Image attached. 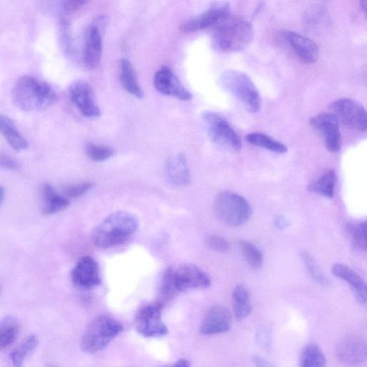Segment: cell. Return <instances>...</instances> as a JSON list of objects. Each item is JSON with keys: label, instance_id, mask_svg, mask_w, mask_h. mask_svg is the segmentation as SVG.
<instances>
[{"label": "cell", "instance_id": "1", "mask_svg": "<svg viewBox=\"0 0 367 367\" xmlns=\"http://www.w3.org/2000/svg\"><path fill=\"white\" fill-rule=\"evenodd\" d=\"M13 100L23 111H42L54 105L58 99L50 85L32 76H24L13 87Z\"/></svg>", "mask_w": 367, "mask_h": 367}, {"label": "cell", "instance_id": "2", "mask_svg": "<svg viewBox=\"0 0 367 367\" xmlns=\"http://www.w3.org/2000/svg\"><path fill=\"white\" fill-rule=\"evenodd\" d=\"M138 228L139 221L134 214L119 211L111 214L95 229L92 239L98 248L109 249L127 242Z\"/></svg>", "mask_w": 367, "mask_h": 367}, {"label": "cell", "instance_id": "3", "mask_svg": "<svg viewBox=\"0 0 367 367\" xmlns=\"http://www.w3.org/2000/svg\"><path fill=\"white\" fill-rule=\"evenodd\" d=\"M212 34V45L223 53L244 50L253 41L254 27L250 22L240 17L229 15L216 26Z\"/></svg>", "mask_w": 367, "mask_h": 367}, {"label": "cell", "instance_id": "4", "mask_svg": "<svg viewBox=\"0 0 367 367\" xmlns=\"http://www.w3.org/2000/svg\"><path fill=\"white\" fill-rule=\"evenodd\" d=\"M210 286L211 279L202 270L192 264H179L165 272L162 293L165 298H170L177 293Z\"/></svg>", "mask_w": 367, "mask_h": 367}, {"label": "cell", "instance_id": "5", "mask_svg": "<svg viewBox=\"0 0 367 367\" xmlns=\"http://www.w3.org/2000/svg\"><path fill=\"white\" fill-rule=\"evenodd\" d=\"M124 331V326L117 320L101 316L92 321L81 340V349L88 354H95L105 349Z\"/></svg>", "mask_w": 367, "mask_h": 367}, {"label": "cell", "instance_id": "6", "mask_svg": "<svg viewBox=\"0 0 367 367\" xmlns=\"http://www.w3.org/2000/svg\"><path fill=\"white\" fill-rule=\"evenodd\" d=\"M223 88L236 97L251 113L258 112L262 107L259 91L251 78L237 71L224 73L220 79Z\"/></svg>", "mask_w": 367, "mask_h": 367}, {"label": "cell", "instance_id": "7", "mask_svg": "<svg viewBox=\"0 0 367 367\" xmlns=\"http://www.w3.org/2000/svg\"><path fill=\"white\" fill-rule=\"evenodd\" d=\"M218 219L226 226L237 228L246 224L252 216V208L242 196L232 193L221 194L215 202Z\"/></svg>", "mask_w": 367, "mask_h": 367}, {"label": "cell", "instance_id": "8", "mask_svg": "<svg viewBox=\"0 0 367 367\" xmlns=\"http://www.w3.org/2000/svg\"><path fill=\"white\" fill-rule=\"evenodd\" d=\"M205 129L212 142L230 152L242 148V141L229 122L221 114L206 111L202 115Z\"/></svg>", "mask_w": 367, "mask_h": 367}, {"label": "cell", "instance_id": "9", "mask_svg": "<svg viewBox=\"0 0 367 367\" xmlns=\"http://www.w3.org/2000/svg\"><path fill=\"white\" fill-rule=\"evenodd\" d=\"M107 23L106 17L99 16L85 30L82 62L88 70H95L100 64L103 50V36Z\"/></svg>", "mask_w": 367, "mask_h": 367}, {"label": "cell", "instance_id": "10", "mask_svg": "<svg viewBox=\"0 0 367 367\" xmlns=\"http://www.w3.org/2000/svg\"><path fill=\"white\" fill-rule=\"evenodd\" d=\"M163 307L162 303H155L144 305L138 312L134 321L138 333L146 338H162L168 333L162 319Z\"/></svg>", "mask_w": 367, "mask_h": 367}, {"label": "cell", "instance_id": "11", "mask_svg": "<svg viewBox=\"0 0 367 367\" xmlns=\"http://www.w3.org/2000/svg\"><path fill=\"white\" fill-rule=\"evenodd\" d=\"M330 108L335 117L347 127L361 132L366 131V111L359 102L342 99L333 102Z\"/></svg>", "mask_w": 367, "mask_h": 367}, {"label": "cell", "instance_id": "12", "mask_svg": "<svg viewBox=\"0 0 367 367\" xmlns=\"http://www.w3.org/2000/svg\"><path fill=\"white\" fill-rule=\"evenodd\" d=\"M310 124L321 135L325 146L329 151H340L342 140L339 120L333 113H324L315 116L311 118Z\"/></svg>", "mask_w": 367, "mask_h": 367}, {"label": "cell", "instance_id": "13", "mask_svg": "<svg viewBox=\"0 0 367 367\" xmlns=\"http://www.w3.org/2000/svg\"><path fill=\"white\" fill-rule=\"evenodd\" d=\"M230 15V6L228 3H217L197 18L184 22L180 32L193 34L200 30L212 28Z\"/></svg>", "mask_w": 367, "mask_h": 367}, {"label": "cell", "instance_id": "14", "mask_svg": "<svg viewBox=\"0 0 367 367\" xmlns=\"http://www.w3.org/2000/svg\"><path fill=\"white\" fill-rule=\"evenodd\" d=\"M71 101L80 113L88 118L100 116L101 110L97 104L93 88L83 81H76L69 88Z\"/></svg>", "mask_w": 367, "mask_h": 367}, {"label": "cell", "instance_id": "15", "mask_svg": "<svg viewBox=\"0 0 367 367\" xmlns=\"http://www.w3.org/2000/svg\"><path fill=\"white\" fill-rule=\"evenodd\" d=\"M335 356L342 362L359 364L366 360L367 346L363 335L348 334L336 345Z\"/></svg>", "mask_w": 367, "mask_h": 367}, {"label": "cell", "instance_id": "16", "mask_svg": "<svg viewBox=\"0 0 367 367\" xmlns=\"http://www.w3.org/2000/svg\"><path fill=\"white\" fill-rule=\"evenodd\" d=\"M71 279L76 286L83 289L99 286L102 279L99 264L89 256L81 258L71 272Z\"/></svg>", "mask_w": 367, "mask_h": 367}, {"label": "cell", "instance_id": "17", "mask_svg": "<svg viewBox=\"0 0 367 367\" xmlns=\"http://www.w3.org/2000/svg\"><path fill=\"white\" fill-rule=\"evenodd\" d=\"M154 83L156 89L163 95L172 97L181 101H190L193 96L182 85L172 70L162 67L155 74Z\"/></svg>", "mask_w": 367, "mask_h": 367}, {"label": "cell", "instance_id": "18", "mask_svg": "<svg viewBox=\"0 0 367 367\" xmlns=\"http://www.w3.org/2000/svg\"><path fill=\"white\" fill-rule=\"evenodd\" d=\"M232 326V316L223 305H215L207 312L200 326V333L207 335L228 332Z\"/></svg>", "mask_w": 367, "mask_h": 367}, {"label": "cell", "instance_id": "19", "mask_svg": "<svg viewBox=\"0 0 367 367\" xmlns=\"http://www.w3.org/2000/svg\"><path fill=\"white\" fill-rule=\"evenodd\" d=\"M165 176L173 186H188L191 183V177L186 157L179 154L169 158L165 165Z\"/></svg>", "mask_w": 367, "mask_h": 367}, {"label": "cell", "instance_id": "20", "mask_svg": "<svg viewBox=\"0 0 367 367\" xmlns=\"http://www.w3.org/2000/svg\"><path fill=\"white\" fill-rule=\"evenodd\" d=\"M285 39L302 62L307 64L317 62L319 50L314 41L292 32H286Z\"/></svg>", "mask_w": 367, "mask_h": 367}, {"label": "cell", "instance_id": "21", "mask_svg": "<svg viewBox=\"0 0 367 367\" xmlns=\"http://www.w3.org/2000/svg\"><path fill=\"white\" fill-rule=\"evenodd\" d=\"M332 272L336 278L345 281L351 286L359 303L366 304V285L357 272L347 265L341 263L334 265L332 268Z\"/></svg>", "mask_w": 367, "mask_h": 367}, {"label": "cell", "instance_id": "22", "mask_svg": "<svg viewBox=\"0 0 367 367\" xmlns=\"http://www.w3.org/2000/svg\"><path fill=\"white\" fill-rule=\"evenodd\" d=\"M41 190L44 215H54V214L63 211L69 206V200L65 196L59 195L50 184L44 183Z\"/></svg>", "mask_w": 367, "mask_h": 367}, {"label": "cell", "instance_id": "23", "mask_svg": "<svg viewBox=\"0 0 367 367\" xmlns=\"http://www.w3.org/2000/svg\"><path fill=\"white\" fill-rule=\"evenodd\" d=\"M0 134L17 151H25L29 146L27 139L19 132L14 120L5 115H0Z\"/></svg>", "mask_w": 367, "mask_h": 367}, {"label": "cell", "instance_id": "24", "mask_svg": "<svg viewBox=\"0 0 367 367\" xmlns=\"http://www.w3.org/2000/svg\"><path fill=\"white\" fill-rule=\"evenodd\" d=\"M233 310L237 320L242 321L249 317L252 311L251 294L249 289L242 285H237L233 292Z\"/></svg>", "mask_w": 367, "mask_h": 367}, {"label": "cell", "instance_id": "25", "mask_svg": "<svg viewBox=\"0 0 367 367\" xmlns=\"http://www.w3.org/2000/svg\"><path fill=\"white\" fill-rule=\"evenodd\" d=\"M120 81L123 88L131 95L141 99L144 92L140 87L135 70L127 59L123 58L120 60Z\"/></svg>", "mask_w": 367, "mask_h": 367}, {"label": "cell", "instance_id": "26", "mask_svg": "<svg viewBox=\"0 0 367 367\" xmlns=\"http://www.w3.org/2000/svg\"><path fill=\"white\" fill-rule=\"evenodd\" d=\"M336 184V174L333 169H327L313 181L309 187L310 191L325 198H332Z\"/></svg>", "mask_w": 367, "mask_h": 367}, {"label": "cell", "instance_id": "27", "mask_svg": "<svg viewBox=\"0 0 367 367\" xmlns=\"http://www.w3.org/2000/svg\"><path fill=\"white\" fill-rule=\"evenodd\" d=\"M20 333L18 320L13 317H6L0 321V352L15 343Z\"/></svg>", "mask_w": 367, "mask_h": 367}, {"label": "cell", "instance_id": "28", "mask_svg": "<svg viewBox=\"0 0 367 367\" xmlns=\"http://www.w3.org/2000/svg\"><path fill=\"white\" fill-rule=\"evenodd\" d=\"M246 140L251 144L277 153V154H285L288 151L285 144L264 134H249L246 137Z\"/></svg>", "mask_w": 367, "mask_h": 367}, {"label": "cell", "instance_id": "29", "mask_svg": "<svg viewBox=\"0 0 367 367\" xmlns=\"http://www.w3.org/2000/svg\"><path fill=\"white\" fill-rule=\"evenodd\" d=\"M326 364V357L320 347L314 344L305 346L300 356L303 367H322Z\"/></svg>", "mask_w": 367, "mask_h": 367}, {"label": "cell", "instance_id": "30", "mask_svg": "<svg viewBox=\"0 0 367 367\" xmlns=\"http://www.w3.org/2000/svg\"><path fill=\"white\" fill-rule=\"evenodd\" d=\"M38 345L39 338L37 335H29L11 353V359L13 364L16 367L22 366L27 356L35 352Z\"/></svg>", "mask_w": 367, "mask_h": 367}, {"label": "cell", "instance_id": "31", "mask_svg": "<svg viewBox=\"0 0 367 367\" xmlns=\"http://www.w3.org/2000/svg\"><path fill=\"white\" fill-rule=\"evenodd\" d=\"M301 260L311 275V277L319 285L328 286L330 285L329 279L321 270L314 257L307 251H303L300 254Z\"/></svg>", "mask_w": 367, "mask_h": 367}, {"label": "cell", "instance_id": "32", "mask_svg": "<svg viewBox=\"0 0 367 367\" xmlns=\"http://www.w3.org/2000/svg\"><path fill=\"white\" fill-rule=\"evenodd\" d=\"M239 247L244 260L252 268L259 269L262 267L263 256L254 244L242 240L239 242Z\"/></svg>", "mask_w": 367, "mask_h": 367}, {"label": "cell", "instance_id": "33", "mask_svg": "<svg viewBox=\"0 0 367 367\" xmlns=\"http://www.w3.org/2000/svg\"><path fill=\"white\" fill-rule=\"evenodd\" d=\"M347 230L354 246L362 251H366L367 249L366 222L349 223L347 225Z\"/></svg>", "mask_w": 367, "mask_h": 367}, {"label": "cell", "instance_id": "34", "mask_svg": "<svg viewBox=\"0 0 367 367\" xmlns=\"http://www.w3.org/2000/svg\"><path fill=\"white\" fill-rule=\"evenodd\" d=\"M85 153L90 160L97 162L106 161L114 154L113 150L110 147L94 143H88L86 145Z\"/></svg>", "mask_w": 367, "mask_h": 367}, {"label": "cell", "instance_id": "35", "mask_svg": "<svg viewBox=\"0 0 367 367\" xmlns=\"http://www.w3.org/2000/svg\"><path fill=\"white\" fill-rule=\"evenodd\" d=\"M59 29L61 44L67 53H70L72 47L70 22L64 15L60 17Z\"/></svg>", "mask_w": 367, "mask_h": 367}, {"label": "cell", "instance_id": "36", "mask_svg": "<svg viewBox=\"0 0 367 367\" xmlns=\"http://www.w3.org/2000/svg\"><path fill=\"white\" fill-rule=\"evenodd\" d=\"M93 188L94 185L90 182H81L74 184V185H71L64 188V194L68 199L78 198L85 195L87 192Z\"/></svg>", "mask_w": 367, "mask_h": 367}, {"label": "cell", "instance_id": "37", "mask_svg": "<svg viewBox=\"0 0 367 367\" xmlns=\"http://www.w3.org/2000/svg\"><path fill=\"white\" fill-rule=\"evenodd\" d=\"M207 247L212 251L227 253L230 250V243L219 235H212L206 240Z\"/></svg>", "mask_w": 367, "mask_h": 367}, {"label": "cell", "instance_id": "38", "mask_svg": "<svg viewBox=\"0 0 367 367\" xmlns=\"http://www.w3.org/2000/svg\"><path fill=\"white\" fill-rule=\"evenodd\" d=\"M90 0H60V8L67 13H74L86 6Z\"/></svg>", "mask_w": 367, "mask_h": 367}, {"label": "cell", "instance_id": "39", "mask_svg": "<svg viewBox=\"0 0 367 367\" xmlns=\"http://www.w3.org/2000/svg\"><path fill=\"white\" fill-rule=\"evenodd\" d=\"M0 168L8 170H17L19 168V165L6 153H0Z\"/></svg>", "mask_w": 367, "mask_h": 367}, {"label": "cell", "instance_id": "40", "mask_svg": "<svg viewBox=\"0 0 367 367\" xmlns=\"http://www.w3.org/2000/svg\"><path fill=\"white\" fill-rule=\"evenodd\" d=\"M254 363L257 366H272L273 365L265 359L259 356H254L252 357Z\"/></svg>", "mask_w": 367, "mask_h": 367}, {"label": "cell", "instance_id": "41", "mask_svg": "<svg viewBox=\"0 0 367 367\" xmlns=\"http://www.w3.org/2000/svg\"><path fill=\"white\" fill-rule=\"evenodd\" d=\"M174 366H190L191 363L186 359H181V360L177 361L176 363H174Z\"/></svg>", "mask_w": 367, "mask_h": 367}, {"label": "cell", "instance_id": "42", "mask_svg": "<svg viewBox=\"0 0 367 367\" xmlns=\"http://www.w3.org/2000/svg\"><path fill=\"white\" fill-rule=\"evenodd\" d=\"M6 191L2 186H0V207H2L5 200Z\"/></svg>", "mask_w": 367, "mask_h": 367}, {"label": "cell", "instance_id": "43", "mask_svg": "<svg viewBox=\"0 0 367 367\" xmlns=\"http://www.w3.org/2000/svg\"><path fill=\"white\" fill-rule=\"evenodd\" d=\"M275 223H277V226L279 229H284L286 227V222L282 218L278 219Z\"/></svg>", "mask_w": 367, "mask_h": 367}, {"label": "cell", "instance_id": "44", "mask_svg": "<svg viewBox=\"0 0 367 367\" xmlns=\"http://www.w3.org/2000/svg\"><path fill=\"white\" fill-rule=\"evenodd\" d=\"M361 7L364 13H366L367 0H360Z\"/></svg>", "mask_w": 367, "mask_h": 367}]
</instances>
